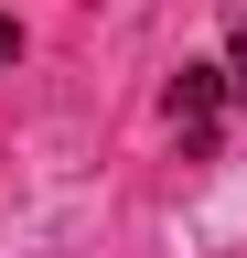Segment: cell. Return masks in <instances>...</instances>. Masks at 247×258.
<instances>
[{"label": "cell", "mask_w": 247, "mask_h": 258, "mask_svg": "<svg viewBox=\"0 0 247 258\" xmlns=\"http://www.w3.org/2000/svg\"><path fill=\"white\" fill-rule=\"evenodd\" d=\"M226 97H236V76H226V64H183V76H172V97H161V108H172V129H183V151H215V140H226Z\"/></svg>", "instance_id": "obj_1"}, {"label": "cell", "mask_w": 247, "mask_h": 258, "mask_svg": "<svg viewBox=\"0 0 247 258\" xmlns=\"http://www.w3.org/2000/svg\"><path fill=\"white\" fill-rule=\"evenodd\" d=\"M226 76H236V108H247V22H236V54H226Z\"/></svg>", "instance_id": "obj_2"}]
</instances>
